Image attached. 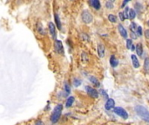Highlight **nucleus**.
<instances>
[{
  "mask_svg": "<svg viewBox=\"0 0 149 125\" xmlns=\"http://www.w3.org/2000/svg\"><path fill=\"white\" fill-rule=\"evenodd\" d=\"M135 112L137 113L139 116L140 118H142L143 120H145L146 122L149 123V111L146 109L144 106L142 105H137L134 108Z\"/></svg>",
  "mask_w": 149,
  "mask_h": 125,
  "instance_id": "obj_1",
  "label": "nucleus"
},
{
  "mask_svg": "<svg viewBox=\"0 0 149 125\" xmlns=\"http://www.w3.org/2000/svg\"><path fill=\"white\" fill-rule=\"evenodd\" d=\"M63 110V105L62 104H58L53 109V112H52V116H51V122L52 123H58V121L59 120L61 116V113Z\"/></svg>",
  "mask_w": 149,
  "mask_h": 125,
  "instance_id": "obj_2",
  "label": "nucleus"
},
{
  "mask_svg": "<svg viewBox=\"0 0 149 125\" xmlns=\"http://www.w3.org/2000/svg\"><path fill=\"white\" fill-rule=\"evenodd\" d=\"M81 19L84 23L88 25V24L92 23L93 18H92V15L91 14L90 11H87V10H85V11H83L81 13Z\"/></svg>",
  "mask_w": 149,
  "mask_h": 125,
  "instance_id": "obj_3",
  "label": "nucleus"
},
{
  "mask_svg": "<svg viewBox=\"0 0 149 125\" xmlns=\"http://www.w3.org/2000/svg\"><path fill=\"white\" fill-rule=\"evenodd\" d=\"M113 112L115 113V114H117L119 116H120L121 118H123V119H127L128 118L127 112L126 111V109H123V108H121V107L113 108Z\"/></svg>",
  "mask_w": 149,
  "mask_h": 125,
  "instance_id": "obj_4",
  "label": "nucleus"
},
{
  "mask_svg": "<svg viewBox=\"0 0 149 125\" xmlns=\"http://www.w3.org/2000/svg\"><path fill=\"white\" fill-rule=\"evenodd\" d=\"M54 50L58 54H64V47H63L62 42L60 40H55L54 43Z\"/></svg>",
  "mask_w": 149,
  "mask_h": 125,
  "instance_id": "obj_5",
  "label": "nucleus"
},
{
  "mask_svg": "<svg viewBox=\"0 0 149 125\" xmlns=\"http://www.w3.org/2000/svg\"><path fill=\"white\" fill-rule=\"evenodd\" d=\"M85 90H86V92L91 97H93V98H98L99 97V92L95 90V89L92 88L90 86H86L85 87Z\"/></svg>",
  "mask_w": 149,
  "mask_h": 125,
  "instance_id": "obj_6",
  "label": "nucleus"
},
{
  "mask_svg": "<svg viewBox=\"0 0 149 125\" xmlns=\"http://www.w3.org/2000/svg\"><path fill=\"white\" fill-rule=\"evenodd\" d=\"M114 105H115L114 100L112 98H109V99H107V102H106V104H105V109H107V110H110V109H113Z\"/></svg>",
  "mask_w": 149,
  "mask_h": 125,
  "instance_id": "obj_7",
  "label": "nucleus"
},
{
  "mask_svg": "<svg viewBox=\"0 0 149 125\" xmlns=\"http://www.w3.org/2000/svg\"><path fill=\"white\" fill-rule=\"evenodd\" d=\"M48 26H49L50 33H51L52 37H53L54 39H55V38H56V36H57V32H56V26H55V25H54L53 23H52V22H50L49 25H48Z\"/></svg>",
  "mask_w": 149,
  "mask_h": 125,
  "instance_id": "obj_8",
  "label": "nucleus"
},
{
  "mask_svg": "<svg viewBox=\"0 0 149 125\" xmlns=\"http://www.w3.org/2000/svg\"><path fill=\"white\" fill-rule=\"evenodd\" d=\"M98 54L99 57H104L105 56V46L102 44H99L98 45Z\"/></svg>",
  "mask_w": 149,
  "mask_h": 125,
  "instance_id": "obj_9",
  "label": "nucleus"
},
{
  "mask_svg": "<svg viewBox=\"0 0 149 125\" xmlns=\"http://www.w3.org/2000/svg\"><path fill=\"white\" fill-rule=\"evenodd\" d=\"M118 30H119V34L122 36V37H124V38H126V37H127V32H126V29L124 28L123 25H118Z\"/></svg>",
  "mask_w": 149,
  "mask_h": 125,
  "instance_id": "obj_10",
  "label": "nucleus"
},
{
  "mask_svg": "<svg viewBox=\"0 0 149 125\" xmlns=\"http://www.w3.org/2000/svg\"><path fill=\"white\" fill-rule=\"evenodd\" d=\"M89 4L95 10L100 9V2H99V0H89Z\"/></svg>",
  "mask_w": 149,
  "mask_h": 125,
  "instance_id": "obj_11",
  "label": "nucleus"
},
{
  "mask_svg": "<svg viewBox=\"0 0 149 125\" xmlns=\"http://www.w3.org/2000/svg\"><path fill=\"white\" fill-rule=\"evenodd\" d=\"M135 50L138 56H142V53H143V46L141 44H137V45L135 46Z\"/></svg>",
  "mask_w": 149,
  "mask_h": 125,
  "instance_id": "obj_12",
  "label": "nucleus"
},
{
  "mask_svg": "<svg viewBox=\"0 0 149 125\" xmlns=\"http://www.w3.org/2000/svg\"><path fill=\"white\" fill-rule=\"evenodd\" d=\"M110 64H111V66H112V68L117 67L118 64H119V61H118L117 58H116L113 55H112V56H111V58H110Z\"/></svg>",
  "mask_w": 149,
  "mask_h": 125,
  "instance_id": "obj_13",
  "label": "nucleus"
},
{
  "mask_svg": "<svg viewBox=\"0 0 149 125\" xmlns=\"http://www.w3.org/2000/svg\"><path fill=\"white\" fill-rule=\"evenodd\" d=\"M132 61H133V65L134 68H139L140 67V63H139L138 58L136 57L135 55H132Z\"/></svg>",
  "mask_w": 149,
  "mask_h": 125,
  "instance_id": "obj_14",
  "label": "nucleus"
},
{
  "mask_svg": "<svg viewBox=\"0 0 149 125\" xmlns=\"http://www.w3.org/2000/svg\"><path fill=\"white\" fill-rule=\"evenodd\" d=\"M89 80H90V82L92 83H93L94 85H95L96 87H99L100 86V84H99V80L97 79V78L95 77V76H91L90 77H89Z\"/></svg>",
  "mask_w": 149,
  "mask_h": 125,
  "instance_id": "obj_15",
  "label": "nucleus"
},
{
  "mask_svg": "<svg viewBox=\"0 0 149 125\" xmlns=\"http://www.w3.org/2000/svg\"><path fill=\"white\" fill-rule=\"evenodd\" d=\"M54 19H55V23H56V25H57L58 29L59 30H61V22H60V19H59V17L57 13L54 14Z\"/></svg>",
  "mask_w": 149,
  "mask_h": 125,
  "instance_id": "obj_16",
  "label": "nucleus"
},
{
  "mask_svg": "<svg viewBox=\"0 0 149 125\" xmlns=\"http://www.w3.org/2000/svg\"><path fill=\"white\" fill-rule=\"evenodd\" d=\"M74 97H69L67 98V100H66V106L67 108L71 107L72 105H73V103L74 102Z\"/></svg>",
  "mask_w": 149,
  "mask_h": 125,
  "instance_id": "obj_17",
  "label": "nucleus"
},
{
  "mask_svg": "<svg viewBox=\"0 0 149 125\" xmlns=\"http://www.w3.org/2000/svg\"><path fill=\"white\" fill-rule=\"evenodd\" d=\"M135 17H136V12L133 9H130L129 10V14H128V18L131 20L134 19Z\"/></svg>",
  "mask_w": 149,
  "mask_h": 125,
  "instance_id": "obj_18",
  "label": "nucleus"
},
{
  "mask_svg": "<svg viewBox=\"0 0 149 125\" xmlns=\"http://www.w3.org/2000/svg\"><path fill=\"white\" fill-rule=\"evenodd\" d=\"M144 70L147 72H149V57L145 58V61H144Z\"/></svg>",
  "mask_w": 149,
  "mask_h": 125,
  "instance_id": "obj_19",
  "label": "nucleus"
},
{
  "mask_svg": "<svg viewBox=\"0 0 149 125\" xmlns=\"http://www.w3.org/2000/svg\"><path fill=\"white\" fill-rule=\"evenodd\" d=\"M108 20L111 23H116L117 22V17L114 16L113 14H109L108 15Z\"/></svg>",
  "mask_w": 149,
  "mask_h": 125,
  "instance_id": "obj_20",
  "label": "nucleus"
},
{
  "mask_svg": "<svg viewBox=\"0 0 149 125\" xmlns=\"http://www.w3.org/2000/svg\"><path fill=\"white\" fill-rule=\"evenodd\" d=\"M137 25L135 23H131V25H130V30H131V32H137Z\"/></svg>",
  "mask_w": 149,
  "mask_h": 125,
  "instance_id": "obj_21",
  "label": "nucleus"
},
{
  "mask_svg": "<svg viewBox=\"0 0 149 125\" xmlns=\"http://www.w3.org/2000/svg\"><path fill=\"white\" fill-rule=\"evenodd\" d=\"M106 8L108 9V10L113 9V4H112V2H111V1H107V2L106 3Z\"/></svg>",
  "mask_w": 149,
  "mask_h": 125,
  "instance_id": "obj_22",
  "label": "nucleus"
},
{
  "mask_svg": "<svg viewBox=\"0 0 149 125\" xmlns=\"http://www.w3.org/2000/svg\"><path fill=\"white\" fill-rule=\"evenodd\" d=\"M80 84H81V81H80L79 79H78V78H75V79L73 80V85H74L75 87L79 86Z\"/></svg>",
  "mask_w": 149,
  "mask_h": 125,
  "instance_id": "obj_23",
  "label": "nucleus"
},
{
  "mask_svg": "<svg viewBox=\"0 0 149 125\" xmlns=\"http://www.w3.org/2000/svg\"><path fill=\"white\" fill-rule=\"evenodd\" d=\"M132 46H133V41H132V39H127L126 40V48L127 49H131Z\"/></svg>",
  "mask_w": 149,
  "mask_h": 125,
  "instance_id": "obj_24",
  "label": "nucleus"
},
{
  "mask_svg": "<svg viewBox=\"0 0 149 125\" xmlns=\"http://www.w3.org/2000/svg\"><path fill=\"white\" fill-rule=\"evenodd\" d=\"M65 90H66L67 94H69L71 92V87H70V85L67 83H65Z\"/></svg>",
  "mask_w": 149,
  "mask_h": 125,
  "instance_id": "obj_25",
  "label": "nucleus"
},
{
  "mask_svg": "<svg viewBox=\"0 0 149 125\" xmlns=\"http://www.w3.org/2000/svg\"><path fill=\"white\" fill-rule=\"evenodd\" d=\"M119 19H120V21H124L125 19H126V16H125L124 12H119Z\"/></svg>",
  "mask_w": 149,
  "mask_h": 125,
  "instance_id": "obj_26",
  "label": "nucleus"
},
{
  "mask_svg": "<svg viewBox=\"0 0 149 125\" xmlns=\"http://www.w3.org/2000/svg\"><path fill=\"white\" fill-rule=\"evenodd\" d=\"M100 94H101V95L103 96L104 98L108 99V95H107V92H106L104 90H100Z\"/></svg>",
  "mask_w": 149,
  "mask_h": 125,
  "instance_id": "obj_27",
  "label": "nucleus"
},
{
  "mask_svg": "<svg viewBox=\"0 0 149 125\" xmlns=\"http://www.w3.org/2000/svg\"><path fill=\"white\" fill-rule=\"evenodd\" d=\"M81 56H82V60H83V62H86L87 60H88V59H87V54H86V53L83 52V53H82Z\"/></svg>",
  "mask_w": 149,
  "mask_h": 125,
  "instance_id": "obj_28",
  "label": "nucleus"
},
{
  "mask_svg": "<svg viewBox=\"0 0 149 125\" xmlns=\"http://www.w3.org/2000/svg\"><path fill=\"white\" fill-rule=\"evenodd\" d=\"M81 37L83 38V40H85V41H88L89 40V37L87 36V34L82 33L81 34Z\"/></svg>",
  "mask_w": 149,
  "mask_h": 125,
  "instance_id": "obj_29",
  "label": "nucleus"
},
{
  "mask_svg": "<svg viewBox=\"0 0 149 125\" xmlns=\"http://www.w3.org/2000/svg\"><path fill=\"white\" fill-rule=\"evenodd\" d=\"M129 8L128 7H126V10H125V11H124V14H125V16H126V18H128V14H129Z\"/></svg>",
  "mask_w": 149,
  "mask_h": 125,
  "instance_id": "obj_30",
  "label": "nucleus"
},
{
  "mask_svg": "<svg viewBox=\"0 0 149 125\" xmlns=\"http://www.w3.org/2000/svg\"><path fill=\"white\" fill-rule=\"evenodd\" d=\"M37 30H38L39 33H43V28H42V25L40 24H37Z\"/></svg>",
  "mask_w": 149,
  "mask_h": 125,
  "instance_id": "obj_31",
  "label": "nucleus"
},
{
  "mask_svg": "<svg viewBox=\"0 0 149 125\" xmlns=\"http://www.w3.org/2000/svg\"><path fill=\"white\" fill-rule=\"evenodd\" d=\"M137 33L139 36H142V28L141 27H138L137 28Z\"/></svg>",
  "mask_w": 149,
  "mask_h": 125,
  "instance_id": "obj_32",
  "label": "nucleus"
},
{
  "mask_svg": "<svg viewBox=\"0 0 149 125\" xmlns=\"http://www.w3.org/2000/svg\"><path fill=\"white\" fill-rule=\"evenodd\" d=\"M144 35H145L146 38L149 39V29H148V30H145V33H144Z\"/></svg>",
  "mask_w": 149,
  "mask_h": 125,
  "instance_id": "obj_33",
  "label": "nucleus"
},
{
  "mask_svg": "<svg viewBox=\"0 0 149 125\" xmlns=\"http://www.w3.org/2000/svg\"><path fill=\"white\" fill-rule=\"evenodd\" d=\"M131 37L133 39H137L136 32H131Z\"/></svg>",
  "mask_w": 149,
  "mask_h": 125,
  "instance_id": "obj_34",
  "label": "nucleus"
},
{
  "mask_svg": "<svg viewBox=\"0 0 149 125\" xmlns=\"http://www.w3.org/2000/svg\"><path fill=\"white\" fill-rule=\"evenodd\" d=\"M131 0H124V2H123V4H122V6L121 7H125V5L126 4V3H128V2H130Z\"/></svg>",
  "mask_w": 149,
  "mask_h": 125,
  "instance_id": "obj_35",
  "label": "nucleus"
},
{
  "mask_svg": "<svg viewBox=\"0 0 149 125\" xmlns=\"http://www.w3.org/2000/svg\"><path fill=\"white\" fill-rule=\"evenodd\" d=\"M35 123H36V124H44V123H43L42 121H37Z\"/></svg>",
  "mask_w": 149,
  "mask_h": 125,
  "instance_id": "obj_36",
  "label": "nucleus"
},
{
  "mask_svg": "<svg viewBox=\"0 0 149 125\" xmlns=\"http://www.w3.org/2000/svg\"><path fill=\"white\" fill-rule=\"evenodd\" d=\"M131 50H135V46H134V45H133V46H132Z\"/></svg>",
  "mask_w": 149,
  "mask_h": 125,
  "instance_id": "obj_37",
  "label": "nucleus"
},
{
  "mask_svg": "<svg viewBox=\"0 0 149 125\" xmlns=\"http://www.w3.org/2000/svg\"><path fill=\"white\" fill-rule=\"evenodd\" d=\"M108 1H111V2H114L115 0H108Z\"/></svg>",
  "mask_w": 149,
  "mask_h": 125,
  "instance_id": "obj_38",
  "label": "nucleus"
},
{
  "mask_svg": "<svg viewBox=\"0 0 149 125\" xmlns=\"http://www.w3.org/2000/svg\"><path fill=\"white\" fill-rule=\"evenodd\" d=\"M147 25L149 26V20H148V22H147Z\"/></svg>",
  "mask_w": 149,
  "mask_h": 125,
  "instance_id": "obj_39",
  "label": "nucleus"
},
{
  "mask_svg": "<svg viewBox=\"0 0 149 125\" xmlns=\"http://www.w3.org/2000/svg\"><path fill=\"white\" fill-rule=\"evenodd\" d=\"M70 1H73V0H70Z\"/></svg>",
  "mask_w": 149,
  "mask_h": 125,
  "instance_id": "obj_40",
  "label": "nucleus"
}]
</instances>
